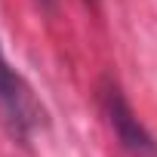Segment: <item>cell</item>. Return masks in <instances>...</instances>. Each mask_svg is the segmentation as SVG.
Wrapping results in <instances>:
<instances>
[{"label":"cell","instance_id":"cell-3","mask_svg":"<svg viewBox=\"0 0 157 157\" xmlns=\"http://www.w3.org/2000/svg\"><path fill=\"white\" fill-rule=\"evenodd\" d=\"M43 3H52V0H43Z\"/></svg>","mask_w":157,"mask_h":157},{"label":"cell","instance_id":"cell-1","mask_svg":"<svg viewBox=\"0 0 157 157\" xmlns=\"http://www.w3.org/2000/svg\"><path fill=\"white\" fill-rule=\"evenodd\" d=\"M99 93H102L105 117H108V123H111L114 136L120 139V145H123V148H129V151H132V154H139V157H157V142H154V139H151V132L139 123V117L132 114L129 102H126V99H123V93H120V86H117V83H111V80H105Z\"/></svg>","mask_w":157,"mask_h":157},{"label":"cell","instance_id":"cell-2","mask_svg":"<svg viewBox=\"0 0 157 157\" xmlns=\"http://www.w3.org/2000/svg\"><path fill=\"white\" fill-rule=\"evenodd\" d=\"M0 108L22 139H28V132L43 123V108L31 96L28 83L10 68V62L3 59V49H0Z\"/></svg>","mask_w":157,"mask_h":157}]
</instances>
